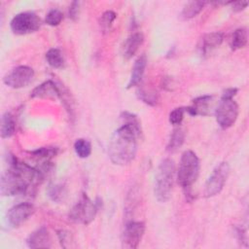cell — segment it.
I'll return each instance as SVG.
<instances>
[{
    "label": "cell",
    "instance_id": "cell-21",
    "mask_svg": "<svg viewBox=\"0 0 249 249\" xmlns=\"http://www.w3.org/2000/svg\"><path fill=\"white\" fill-rule=\"evenodd\" d=\"M247 40L248 34L246 28L241 27L234 30L231 38V49L232 51H236L244 48L247 45Z\"/></svg>",
    "mask_w": 249,
    "mask_h": 249
},
{
    "label": "cell",
    "instance_id": "cell-19",
    "mask_svg": "<svg viewBox=\"0 0 249 249\" xmlns=\"http://www.w3.org/2000/svg\"><path fill=\"white\" fill-rule=\"evenodd\" d=\"M16 130V122L14 116L6 112L1 118V127H0V134L3 139L11 137Z\"/></svg>",
    "mask_w": 249,
    "mask_h": 249
},
{
    "label": "cell",
    "instance_id": "cell-24",
    "mask_svg": "<svg viewBox=\"0 0 249 249\" xmlns=\"http://www.w3.org/2000/svg\"><path fill=\"white\" fill-rule=\"evenodd\" d=\"M58 153V149L56 147H42L35 151L30 152L34 158L42 160L44 161H51V159L55 157Z\"/></svg>",
    "mask_w": 249,
    "mask_h": 249
},
{
    "label": "cell",
    "instance_id": "cell-10",
    "mask_svg": "<svg viewBox=\"0 0 249 249\" xmlns=\"http://www.w3.org/2000/svg\"><path fill=\"white\" fill-rule=\"evenodd\" d=\"M145 232V223L142 221H129L125 224L122 233V246L135 249L139 246Z\"/></svg>",
    "mask_w": 249,
    "mask_h": 249
},
{
    "label": "cell",
    "instance_id": "cell-8",
    "mask_svg": "<svg viewBox=\"0 0 249 249\" xmlns=\"http://www.w3.org/2000/svg\"><path fill=\"white\" fill-rule=\"evenodd\" d=\"M238 116V105L233 98L221 97L217 108L215 109L216 122L220 127L226 129L231 127Z\"/></svg>",
    "mask_w": 249,
    "mask_h": 249
},
{
    "label": "cell",
    "instance_id": "cell-22",
    "mask_svg": "<svg viewBox=\"0 0 249 249\" xmlns=\"http://www.w3.org/2000/svg\"><path fill=\"white\" fill-rule=\"evenodd\" d=\"M185 141V132L181 127H176L172 130L168 144H167V150L168 151H176L178 148H180Z\"/></svg>",
    "mask_w": 249,
    "mask_h": 249
},
{
    "label": "cell",
    "instance_id": "cell-27",
    "mask_svg": "<svg viewBox=\"0 0 249 249\" xmlns=\"http://www.w3.org/2000/svg\"><path fill=\"white\" fill-rule=\"evenodd\" d=\"M63 19V14L58 9H52L48 12L45 18V22L51 26L58 25Z\"/></svg>",
    "mask_w": 249,
    "mask_h": 249
},
{
    "label": "cell",
    "instance_id": "cell-25",
    "mask_svg": "<svg viewBox=\"0 0 249 249\" xmlns=\"http://www.w3.org/2000/svg\"><path fill=\"white\" fill-rule=\"evenodd\" d=\"M66 188L62 184H53L49 188V196L54 202H61L66 197Z\"/></svg>",
    "mask_w": 249,
    "mask_h": 249
},
{
    "label": "cell",
    "instance_id": "cell-12",
    "mask_svg": "<svg viewBox=\"0 0 249 249\" xmlns=\"http://www.w3.org/2000/svg\"><path fill=\"white\" fill-rule=\"evenodd\" d=\"M61 90L56 86V84L52 81L48 80L41 85L37 86L30 94L32 98H46V99H55L61 96Z\"/></svg>",
    "mask_w": 249,
    "mask_h": 249
},
{
    "label": "cell",
    "instance_id": "cell-2",
    "mask_svg": "<svg viewBox=\"0 0 249 249\" xmlns=\"http://www.w3.org/2000/svg\"><path fill=\"white\" fill-rule=\"evenodd\" d=\"M124 124L113 133L109 146L110 160L117 165H125L133 160L137 152V138L141 134V127L137 117L131 113L124 112Z\"/></svg>",
    "mask_w": 249,
    "mask_h": 249
},
{
    "label": "cell",
    "instance_id": "cell-4",
    "mask_svg": "<svg viewBox=\"0 0 249 249\" xmlns=\"http://www.w3.org/2000/svg\"><path fill=\"white\" fill-rule=\"evenodd\" d=\"M200 163L195 152L192 150L185 151L179 161L177 169V182L184 189H190L196 181L199 175Z\"/></svg>",
    "mask_w": 249,
    "mask_h": 249
},
{
    "label": "cell",
    "instance_id": "cell-20",
    "mask_svg": "<svg viewBox=\"0 0 249 249\" xmlns=\"http://www.w3.org/2000/svg\"><path fill=\"white\" fill-rule=\"evenodd\" d=\"M46 60L48 64L54 69H61L64 67V57L59 49L53 48L46 53Z\"/></svg>",
    "mask_w": 249,
    "mask_h": 249
},
{
    "label": "cell",
    "instance_id": "cell-23",
    "mask_svg": "<svg viewBox=\"0 0 249 249\" xmlns=\"http://www.w3.org/2000/svg\"><path fill=\"white\" fill-rule=\"evenodd\" d=\"M74 151L81 159H87L91 154V144L86 138H79L74 143Z\"/></svg>",
    "mask_w": 249,
    "mask_h": 249
},
{
    "label": "cell",
    "instance_id": "cell-16",
    "mask_svg": "<svg viewBox=\"0 0 249 249\" xmlns=\"http://www.w3.org/2000/svg\"><path fill=\"white\" fill-rule=\"evenodd\" d=\"M224 40V34L222 32H211L205 34L201 40L199 45V50L202 54H206L212 50L218 48Z\"/></svg>",
    "mask_w": 249,
    "mask_h": 249
},
{
    "label": "cell",
    "instance_id": "cell-7",
    "mask_svg": "<svg viewBox=\"0 0 249 249\" xmlns=\"http://www.w3.org/2000/svg\"><path fill=\"white\" fill-rule=\"evenodd\" d=\"M41 26V18L33 12H22L17 14L10 22L13 33L25 35L37 31Z\"/></svg>",
    "mask_w": 249,
    "mask_h": 249
},
{
    "label": "cell",
    "instance_id": "cell-33",
    "mask_svg": "<svg viewBox=\"0 0 249 249\" xmlns=\"http://www.w3.org/2000/svg\"><path fill=\"white\" fill-rule=\"evenodd\" d=\"M238 89L236 88H229L227 89H225L222 93V96L221 97H224V98H233V96L237 93Z\"/></svg>",
    "mask_w": 249,
    "mask_h": 249
},
{
    "label": "cell",
    "instance_id": "cell-31",
    "mask_svg": "<svg viewBox=\"0 0 249 249\" xmlns=\"http://www.w3.org/2000/svg\"><path fill=\"white\" fill-rule=\"evenodd\" d=\"M57 235H58L59 241H60V243H61V245H62L63 247H65V248L67 247L66 242L68 243L69 246H71L70 242L72 241V238H71V234H70L69 231H59L58 233H57Z\"/></svg>",
    "mask_w": 249,
    "mask_h": 249
},
{
    "label": "cell",
    "instance_id": "cell-26",
    "mask_svg": "<svg viewBox=\"0 0 249 249\" xmlns=\"http://www.w3.org/2000/svg\"><path fill=\"white\" fill-rule=\"evenodd\" d=\"M137 94L139 99H141L144 103L148 105L155 106L158 103V94L153 90H147L145 89H141L137 91Z\"/></svg>",
    "mask_w": 249,
    "mask_h": 249
},
{
    "label": "cell",
    "instance_id": "cell-30",
    "mask_svg": "<svg viewBox=\"0 0 249 249\" xmlns=\"http://www.w3.org/2000/svg\"><path fill=\"white\" fill-rule=\"evenodd\" d=\"M80 3L77 1H74L71 3L68 11V16L72 20H76L79 17V11H80Z\"/></svg>",
    "mask_w": 249,
    "mask_h": 249
},
{
    "label": "cell",
    "instance_id": "cell-3",
    "mask_svg": "<svg viewBox=\"0 0 249 249\" xmlns=\"http://www.w3.org/2000/svg\"><path fill=\"white\" fill-rule=\"evenodd\" d=\"M174 175V161L169 158L163 159L160 162L155 174L154 194L159 202L165 203L170 199L173 189Z\"/></svg>",
    "mask_w": 249,
    "mask_h": 249
},
{
    "label": "cell",
    "instance_id": "cell-6",
    "mask_svg": "<svg viewBox=\"0 0 249 249\" xmlns=\"http://www.w3.org/2000/svg\"><path fill=\"white\" fill-rule=\"evenodd\" d=\"M230 165L227 161L220 162L208 177L204 186V196L212 197L223 190L230 174Z\"/></svg>",
    "mask_w": 249,
    "mask_h": 249
},
{
    "label": "cell",
    "instance_id": "cell-14",
    "mask_svg": "<svg viewBox=\"0 0 249 249\" xmlns=\"http://www.w3.org/2000/svg\"><path fill=\"white\" fill-rule=\"evenodd\" d=\"M212 99V95L198 96L193 100L191 106L185 108V111H187L192 116H207L210 113Z\"/></svg>",
    "mask_w": 249,
    "mask_h": 249
},
{
    "label": "cell",
    "instance_id": "cell-13",
    "mask_svg": "<svg viewBox=\"0 0 249 249\" xmlns=\"http://www.w3.org/2000/svg\"><path fill=\"white\" fill-rule=\"evenodd\" d=\"M26 244L29 248H50L52 239L50 232L46 227H41L31 232L26 239Z\"/></svg>",
    "mask_w": 249,
    "mask_h": 249
},
{
    "label": "cell",
    "instance_id": "cell-32",
    "mask_svg": "<svg viewBox=\"0 0 249 249\" xmlns=\"http://www.w3.org/2000/svg\"><path fill=\"white\" fill-rule=\"evenodd\" d=\"M230 4L231 5V9H232V11H234V12L243 11V10L248 6V2H244V1L230 2Z\"/></svg>",
    "mask_w": 249,
    "mask_h": 249
},
{
    "label": "cell",
    "instance_id": "cell-15",
    "mask_svg": "<svg viewBox=\"0 0 249 249\" xmlns=\"http://www.w3.org/2000/svg\"><path fill=\"white\" fill-rule=\"evenodd\" d=\"M144 42V36L141 32H134L132 33L124 42L123 47V55L125 59H130L136 52L138 51L139 47Z\"/></svg>",
    "mask_w": 249,
    "mask_h": 249
},
{
    "label": "cell",
    "instance_id": "cell-28",
    "mask_svg": "<svg viewBox=\"0 0 249 249\" xmlns=\"http://www.w3.org/2000/svg\"><path fill=\"white\" fill-rule=\"evenodd\" d=\"M116 13L113 12V11H106L104 12L100 18H99V25H100V28L106 32L110 29V27L112 26V23L114 22V20L116 19Z\"/></svg>",
    "mask_w": 249,
    "mask_h": 249
},
{
    "label": "cell",
    "instance_id": "cell-1",
    "mask_svg": "<svg viewBox=\"0 0 249 249\" xmlns=\"http://www.w3.org/2000/svg\"><path fill=\"white\" fill-rule=\"evenodd\" d=\"M8 169L0 180L2 196H24L33 192L36 186L44 179V175L37 167H32L20 161L14 155H8Z\"/></svg>",
    "mask_w": 249,
    "mask_h": 249
},
{
    "label": "cell",
    "instance_id": "cell-17",
    "mask_svg": "<svg viewBox=\"0 0 249 249\" xmlns=\"http://www.w3.org/2000/svg\"><path fill=\"white\" fill-rule=\"evenodd\" d=\"M146 66H147V56L145 54H142L135 60L133 64L131 75L126 87L127 89H131L132 87H136L140 84L143 78V75L145 73Z\"/></svg>",
    "mask_w": 249,
    "mask_h": 249
},
{
    "label": "cell",
    "instance_id": "cell-5",
    "mask_svg": "<svg viewBox=\"0 0 249 249\" xmlns=\"http://www.w3.org/2000/svg\"><path fill=\"white\" fill-rule=\"evenodd\" d=\"M99 198L95 202H93L87 194H83L79 200L72 206L69 211V219L75 223L89 225L91 223L100 206Z\"/></svg>",
    "mask_w": 249,
    "mask_h": 249
},
{
    "label": "cell",
    "instance_id": "cell-18",
    "mask_svg": "<svg viewBox=\"0 0 249 249\" xmlns=\"http://www.w3.org/2000/svg\"><path fill=\"white\" fill-rule=\"evenodd\" d=\"M205 2L203 1H190L185 4L180 14L182 19H190L196 17L204 8Z\"/></svg>",
    "mask_w": 249,
    "mask_h": 249
},
{
    "label": "cell",
    "instance_id": "cell-11",
    "mask_svg": "<svg viewBox=\"0 0 249 249\" xmlns=\"http://www.w3.org/2000/svg\"><path fill=\"white\" fill-rule=\"evenodd\" d=\"M34 212L33 204L29 202H20L8 210L7 221L10 226L14 228L19 227L23 224Z\"/></svg>",
    "mask_w": 249,
    "mask_h": 249
},
{
    "label": "cell",
    "instance_id": "cell-9",
    "mask_svg": "<svg viewBox=\"0 0 249 249\" xmlns=\"http://www.w3.org/2000/svg\"><path fill=\"white\" fill-rule=\"evenodd\" d=\"M34 78V70L27 65H19L13 68L7 73L3 82L6 86L12 89H21L27 87Z\"/></svg>",
    "mask_w": 249,
    "mask_h": 249
},
{
    "label": "cell",
    "instance_id": "cell-29",
    "mask_svg": "<svg viewBox=\"0 0 249 249\" xmlns=\"http://www.w3.org/2000/svg\"><path fill=\"white\" fill-rule=\"evenodd\" d=\"M184 114H185V108L183 107H178L172 110L169 114V122L170 124L177 125L180 124L184 119Z\"/></svg>",
    "mask_w": 249,
    "mask_h": 249
}]
</instances>
